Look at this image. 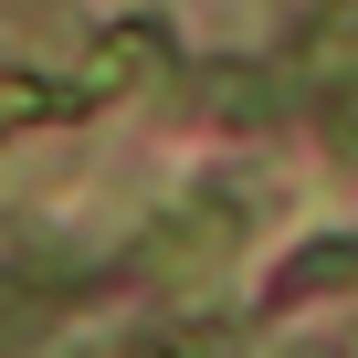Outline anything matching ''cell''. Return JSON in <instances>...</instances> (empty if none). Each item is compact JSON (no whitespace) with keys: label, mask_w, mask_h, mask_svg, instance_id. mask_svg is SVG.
Masks as SVG:
<instances>
[{"label":"cell","mask_w":358,"mask_h":358,"mask_svg":"<svg viewBox=\"0 0 358 358\" xmlns=\"http://www.w3.org/2000/svg\"><path fill=\"white\" fill-rule=\"evenodd\" d=\"M232 253H243V211H232V190H190V201H169V211L137 232V274L169 285V295L211 285Z\"/></svg>","instance_id":"1"},{"label":"cell","mask_w":358,"mask_h":358,"mask_svg":"<svg viewBox=\"0 0 358 358\" xmlns=\"http://www.w3.org/2000/svg\"><path fill=\"white\" fill-rule=\"evenodd\" d=\"M274 95H285V85H274V74H243V64H201V74H190V106H211V116H232V127H264Z\"/></svg>","instance_id":"3"},{"label":"cell","mask_w":358,"mask_h":358,"mask_svg":"<svg viewBox=\"0 0 358 358\" xmlns=\"http://www.w3.org/2000/svg\"><path fill=\"white\" fill-rule=\"evenodd\" d=\"M327 285H358V243H306V253L274 274V306H306V295H327Z\"/></svg>","instance_id":"4"},{"label":"cell","mask_w":358,"mask_h":358,"mask_svg":"<svg viewBox=\"0 0 358 358\" xmlns=\"http://www.w3.org/2000/svg\"><path fill=\"white\" fill-rule=\"evenodd\" d=\"M169 64V43H158V22H116L95 53H85V74L64 85V106H116V95H137L148 74Z\"/></svg>","instance_id":"2"},{"label":"cell","mask_w":358,"mask_h":358,"mask_svg":"<svg viewBox=\"0 0 358 358\" xmlns=\"http://www.w3.org/2000/svg\"><path fill=\"white\" fill-rule=\"evenodd\" d=\"M327 148H337V158H358V85H337V95H327Z\"/></svg>","instance_id":"5"},{"label":"cell","mask_w":358,"mask_h":358,"mask_svg":"<svg viewBox=\"0 0 358 358\" xmlns=\"http://www.w3.org/2000/svg\"><path fill=\"white\" fill-rule=\"evenodd\" d=\"M32 11H43V0H32Z\"/></svg>","instance_id":"7"},{"label":"cell","mask_w":358,"mask_h":358,"mask_svg":"<svg viewBox=\"0 0 358 358\" xmlns=\"http://www.w3.org/2000/svg\"><path fill=\"white\" fill-rule=\"evenodd\" d=\"M137 358H222V348H211V337H148Z\"/></svg>","instance_id":"6"}]
</instances>
